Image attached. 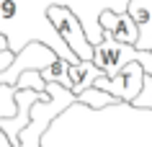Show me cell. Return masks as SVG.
<instances>
[{
	"label": "cell",
	"mask_w": 152,
	"mask_h": 147,
	"mask_svg": "<svg viewBox=\"0 0 152 147\" xmlns=\"http://www.w3.org/2000/svg\"><path fill=\"white\" fill-rule=\"evenodd\" d=\"M132 0H0V36H5L8 49L21 54L28 44H44L67 65H80L67 44L59 39L49 21L52 8H67L80 18L83 31L93 47L103 41L101 16L106 10L126 13Z\"/></svg>",
	"instance_id": "6da1fadb"
},
{
	"label": "cell",
	"mask_w": 152,
	"mask_h": 147,
	"mask_svg": "<svg viewBox=\"0 0 152 147\" xmlns=\"http://www.w3.org/2000/svg\"><path fill=\"white\" fill-rule=\"evenodd\" d=\"M49 21H52V26H54V31L59 34V39L67 44V49H70L80 62H93V52H96V47L88 41V36H85V31H83L80 18L75 16L72 10H67V8H52V10H49Z\"/></svg>",
	"instance_id": "7a4b0ae2"
},
{
	"label": "cell",
	"mask_w": 152,
	"mask_h": 147,
	"mask_svg": "<svg viewBox=\"0 0 152 147\" xmlns=\"http://www.w3.org/2000/svg\"><path fill=\"white\" fill-rule=\"evenodd\" d=\"M144 75H147L144 67L139 65V62H132V65H126L116 78H101L93 88L113 96L119 103H129V106H132L137 98H139V93H142Z\"/></svg>",
	"instance_id": "3957f363"
},
{
	"label": "cell",
	"mask_w": 152,
	"mask_h": 147,
	"mask_svg": "<svg viewBox=\"0 0 152 147\" xmlns=\"http://www.w3.org/2000/svg\"><path fill=\"white\" fill-rule=\"evenodd\" d=\"M101 29H103L106 36H111V39L119 41V44L137 47V41H139V26L134 23V18L129 16V13L106 10L103 16H101Z\"/></svg>",
	"instance_id": "277c9868"
},
{
	"label": "cell",
	"mask_w": 152,
	"mask_h": 147,
	"mask_svg": "<svg viewBox=\"0 0 152 147\" xmlns=\"http://www.w3.org/2000/svg\"><path fill=\"white\" fill-rule=\"evenodd\" d=\"M126 13L134 18V23L139 26V41H137V49L152 52V0H132Z\"/></svg>",
	"instance_id": "5b68a950"
},
{
	"label": "cell",
	"mask_w": 152,
	"mask_h": 147,
	"mask_svg": "<svg viewBox=\"0 0 152 147\" xmlns=\"http://www.w3.org/2000/svg\"><path fill=\"white\" fill-rule=\"evenodd\" d=\"M101 78H103V72H101L93 62L70 65V80H72V93H75V96H80V93L90 90Z\"/></svg>",
	"instance_id": "8992f818"
},
{
	"label": "cell",
	"mask_w": 152,
	"mask_h": 147,
	"mask_svg": "<svg viewBox=\"0 0 152 147\" xmlns=\"http://www.w3.org/2000/svg\"><path fill=\"white\" fill-rule=\"evenodd\" d=\"M77 103H83V106L90 108V111L119 106V101L113 96H108V93H103V90H98V88H90V90H85V93H80V96H77Z\"/></svg>",
	"instance_id": "52a82bcc"
},
{
	"label": "cell",
	"mask_w": 152,
	"mask_h": 147,
	"mask_svg": "<svg viewBox=\"0 0 152 147\" xmlns=\"http://www.w3.org/2000/svg\"><path fill=\"white\" fill-rule=\"evenodd\" d=\"M41 80H44V83H57V85H62V88L72 90L70 65H67V62H62V59H57L49 70H44V72H41Z\"/></svg>",
	"instance_id": "ba28073f"
},
{
	"label": "cell",
	"mask_w": 152,
	"mask_h": 147,
	"mask_svg": "<svg viewBox=\"0 0 152 147\" xmlns=\"http://www.w3.org/2000/svg\"><path fill=\"white\" fill-rule=\"evenodd\" d=\"M18 90H36V93H47V83L41 80V72H23L21 80L16 83Z\"/></svg>",
	"instance_id": "9c48e42d"
},
{
	"label": "cell",
	"mask_w": 152,
	"mask_h": 147,
	"mask_svg": "<svg viewBox=\"0 0 152 147\" xmlns=\"http://www.w3.org/2000/svg\"><path fill=\"white\" fill-rule=\"evenodd\" d=\"M132 108H139V111H152V78L144 75V85H142V93L137 98Z\"/></svg>",
	"instance_id": "30bf717a"
},
{
	"label": "cell",
	"mask_w": 152,
	"mask_h": 147,
	"mask_svg": "<svg viewBox=\"0 0 152 147\" xmlns=\"http://www.w3.org/2000/svg\"><path fill=\"white\" fill-rule=\"evenodd\" d=\"M13 62H16V54H13L10 49H3V52H0V75L8 72L10 67H13Z\"/></svg>",
	"instance_id": "8fae6325"
}]
</instances>
